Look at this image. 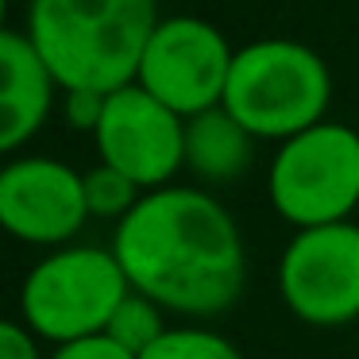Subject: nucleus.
I'll list each match as a JSON object with an SVG mask.
<instances>
[{"label": "nucleus", "mask_w": 359, "mask_h": 359, "mask_svg": "<svg viewBox=\"0 0 359 359\" xmlns=\"http://www.w3.org/2000/svg\"><path fill=\"white\" fill-rule=\"evenodd\" d=\"M112 255L132 290L186 317H217L248 286V251L240 228L217 197L163 186L116 224Z\"/></svg>", "instance_id": "nucleus-1"}, {"label": "nucleus", "mask_w": 359, "mask_h": 359, "mask_svg": "<svg viewBox=\"0 0 359 359\" xmlns=\"http://www.w3.org/2000/svg\"><path fill=\"white\" fill-rule=\"evenodd\" d=\"M158 20L155 0H32L27 39L66 93L135 86Z\"/></svg>", "instance_id": "nucleus-2"}, {"label": "nucleus", "mask_w": 359, "mask_h": 359, "mask_svg": "<svg viewBox=\"0 0 359 359\" xmlns=\"http://www.w3.org/2000/svg\"><path fill=\"white\" fill-rule=\"evenodd\" d=\"M332 97L325 58L294 39H259L236 50L224 109L255 140H294L325 124Z\"/></svg>", "instance_id": "nucleus-3"}, {"label": "nucleus", "mask_w": 359, "mask_h": 359, "mask_svg": "<svg viewBox=\"0 0 359 359\" xmlns=\"http://www.w3.org/2000/svg\"><path fill=\"white\" fill-rule=\"evenodd\" d=\"M132 294L124 266L101 248H62L32 266L20 290V317L55 348L101 336L112 313Z\"/></svg>", "instance_id": "nucleus-4"}, {"label": "nucleus", "mask_w": 359, "mask_h": 359, "mask_svg": "<svg viewBox=\"0 0 359 359\" xmlns=\"http://www.w3.org/2000/svg\"><path fill=\"white\" fill-rule=\"evenodd\" d=\"M271 205L302 228L340 224L359 205V132L348 124H317L278 147L266 174Z\"/></svg>", "instance_id": "nucleus-5"}, {"label": "nucleus", "mask_w": 359, "mask_h": 359, "mask_svg": "<svg viewBox=\"0 0 359 359\" xmlns=\"http://www.w3.org/2000/svg\"><path fill=\"white\" fill-rule=\"evenodd\" d=\"M278 290L305 325H351L359 317V224L302 228L282 251Z\"/></svg>", "instance_id": "nucleus-6"}, {"label": "nucleus", "mask_w": 359, "mask_h": 359, "mask_svg": "<svg viewBox=\"0 0 359 359\" xmlns=\"http://www.w3.org/2000/svg\"><path fill=\"white\" fill-rule=\"evenodd\" d=\"M232 58L236 50L209 20L174 16L155 27L147 50H143L135 86H143L182 120H189L224 104Z\"/></svg>", "instance_id": "nucleus-7"}, {"label": "nucleus", "mask_w": 359, "mask_h": 359, "mask_svg": "<svg viewBox=\"0 0 359 359\" xmlns=\"http://www.w3.org/2000/svg\"><path fill=\"white\" fill-rule=\"evenodd\" d=\"M93 140L101 163L147 194L163 189L178 166H186V120L143 86H124L104 97V116Z\"/></svg>", "instance_id": "nucleus-8"}, {"label": "nucleus", "mask_w": 359, "mask_h": 359, "mask_svg": "<svg viewBox=\"0 0 359 359\" xmlns=\"http://www.w3.org/2000/svg\"><path fill=\"white\" fill-rule=\"evenodd\" d=\"M89 220L86 174L58 158H16L0 170V224L35 248L74 240Z\"/></svg>", "instance_id": "nucleus-9"}, {"label": "nucleus", "mask_w": 359, "mask_h": 359, "mask_svg": "<svg viewBox=\"0 0 359 359\" xmlns=\"http://www.w3.org/2000/svg\"><path fill=\"white\" fill-rule=\"evenodd\" d=\"M0 151H20L50 116L55 104V74L27 39V32L0 35Z\"/></svg>", "instance_id": "nucleus-10"}, {"label": "nucleus", "mask_w": 359, "mask_h": 359, "mask_svg": "<svg viewBox=\"0 0 359 359\" xmlns=\"http://www.w3.org/2000/svg\"><path fill=\"white\" fill-rule=\"evenodd\" d=\"M251 147L255 135L224 104L186 120V166L205 182H236L251 166Z\"/></svg>", "instance_id": "nucleus-11"}, {"label": "nucleus", "mask_w": 359, "mask_h": 359, "mask_svg": "<svg viewBox=\"0 0 359 359\" xmlns=\"http://www.w3.org/2000/svg\"><path fill=\"white\" fill-rule=\"evenodd\" d=\"M163 332H166L163 305H155L147 294H140V290H132V294L116 305L109 328H104V336H112V340H116L120 348H128L132 355H143Z\"/></svg>", "instance_id": "nucleus-12"}, {"label": "nucleus", "mask_w": 359, "mask_h": 359, "mask_svg": "<svg viewBox=\"0 0 359 359\" xmlns=\"http://www.w3.org/2000/svg\"><path fill=\"white\" fill-rule=\"evenodd\" d=\"M143 201V189L135 186L132 178H124L120 170L112 166H93L86 174V205H89V217H101V220H124L135 205Z\"/></svg>", "instance_id": "nucleus-13"}, {"label": "nucleus", "mask_w": 359, "mask_h": 359, "mask_svg": "<svg viewBox=\"0 0 359 359\" xmlns=\"http://www.w3.org/2000/svg\"><path fill=\"white\" fill-rule=\"evenodd\" d=\"M140 359H243L232 340L209 328H166Z\"/></svg>", "instance_id": "nucleus-14"}, {"label": "nucleus", "mask_w": 359, "mask_h": 359, "mask_svg": "<svg viewBox=\"0 0 359 359\" xmlns=\"http://www.w3.org/2000/svg\"><path fill=\"white\" fill-rule=\"evenodd\" d=\"M50 359H140L132 355L128 348H120L112 336H86V340H74V344H62V348H55V355Z\"/></svg>", "instance_id": "nucleus-15"}, {"label": "nucleus", "mask_w": 359, "mask_h": 359, "mask_svg": "<svg viewBox=\"0 0 359 359\" xmlns=\"http://www.w3.org/2000/svg\"><path fill=\"white\" fill-rule=\"evenodd\" d=\"M101 116H104V97L101 93H86V89L66 93V120H70L78 132H97Z\"/></svg>", "instance_id": "nucleus-16"}, {"label": "nucleus", "mask_w": 359, "mask_h": 359, "mask_svg": "<svg viewBox=\"0 0 359 359\" xmlns=\"http://www.w3.org/2000/svg\"><path fill=\"white\" fill-rule=\"evenodd\" d=\"M35 340H39V336H35L24 320H4V325H0V359H39Z\"/></svg>", "instance_id": "nucleus-17"}]
</instances>
